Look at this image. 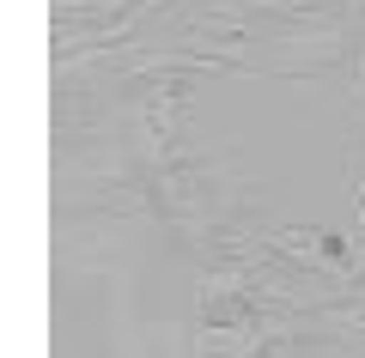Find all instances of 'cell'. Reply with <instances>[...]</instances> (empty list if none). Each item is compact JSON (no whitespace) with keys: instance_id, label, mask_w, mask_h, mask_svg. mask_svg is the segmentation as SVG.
I'll return each mask as SVG.
<instances>
[{"instance_id":"obj_1","label":"cell","mask_w":365,"mask_h":358,"mask_svg":"<svg viewBox=\"0 0 365 358\" xmlns=\"http://www.w3.org/2000/svg\"><path fill=\"white\" fill-rule=\"evenodd\" d=\"M287 316V298L268 292L256 273H213L201 285V328L207 334H274V322Z\"/></svg>"},{"instance_id":"obj_2","label":"cell","mask_w":365,"mask_h":358,"mask_svg":"<svg viewBox=\"0 0 365 358\" xmlns=\"http://www.w3.org/2000/svg\"><path fill=\"white\" fill-rule=\"evenodd\" d=\"M244 358H341V352H323V346H299V340H287V334H268V340H262L256 352H244Z\"/></svg>"}]
</instances>
